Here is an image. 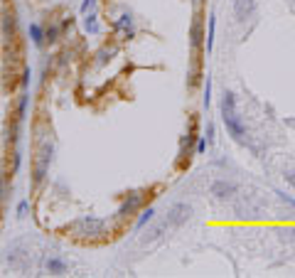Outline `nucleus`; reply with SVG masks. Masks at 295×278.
Returning a JSON list of instances; mask_svg holds the SVG:
<instances>
[{
	"label": "nucleus",
	"mask_w": 295,
	"mask_h": 278,
	"mask_svg": "<svg viewBox=\"0 0 295 278\" xmlns=\"http://www.w3.org/2000/svg\"><path fill=\"white\" fill-rule=\"evenodd\" d=\"M30 35H32V42H34L37 47L45 45V32H42L40 25H30Z\"/></svg>",
	"instance_id": "4468645a"
},
{
	"label": "nucleus",
	"mask_w": 295,
	"mask_h": 278,
	"mask_svg": "<svg viewBox=\"0 0 295 278\" xmlns=\"http://www.w3.org/2000/svg\"><path fill=\"white\" fill-rule=\"evenodd\" d=\"M69 231H71L74 239H79V242H96V239H103L106 236V222L94 217V214L79 217L69 226Z\"/></svg>",
	"instance_id": "f257e3e1"
},
{
	"label": "nucleus",
	"mask_w": 295,
	"mask_h": 278,
	"mask_svg": "<svg viewBox=\"0 0 295 278\" xmlns=\"http://www.w3.org/2000/svg\"><path fill=\"white\" fill-rule=\"evenodd\" d=\"M190 214H192V207H190V205L177 202V205L170 207V212H167V217H165V224H167V226H182L184 222L190 219Z\"/></svg>",
	"instance_id": "20e7f679"
},
{
	"label": "nucleus",
	"mask_w": 295,
	"mask_h": 278,
	"mask_svg": "<svg viewBox=\"0 0 295 278\" xmlns=\"http://www.w3.org/2000/svg\"><path fill=\"white\" fill-rule=\"evenodd\" d=\"M25 212H27V202H20V207H17V214H20V217H25Z\"/></svg>",
	"instance_id": "a878e982"
},
{
	"label": "nucleus",
	"mask_w": 295,
	"mask_h": 278,
	"mask_svg": "<svg viewBox=\"0 0 295 278\" xmlns=\"http://www.w3.org/2000/svg\"><path fill=\"white\" fill-rule=\"evenodd\" d=\"M276 194H278V197H280V200H283V202H285V205H290V207H293V209H295V200H293V197H288V194H285V192H276Z\"/></svg>",
	"instance_id": "412c9836"
},
{
	"label": "nucleus",
	"mask_w": 295,
	"mask_h": 278,
	"mask_svg": "<svg viewBox=\"0 0 295 278\" xmlns=\"http://www.w3.org/2000/svg\"><path fill=\"white\" fill-rule=\"evenodd\" d=\"M45 268H47L52 276H64V273H66V263H64L62 259H57V256L45 259Z\"/></svg>",
	"instance_id": "9b49d317"
},
{
	"label": "nucleus",
	"mask_w": 295,
	"mask_h": 278,
	"mask_svg": "<svg viewBox=\"0 0 295 278\" xmlns=\"http://www.w3.org/2000/svg\"><path fill=\"white\" fill-rule=\"evenodd\" d=\"M190 45H192L195 52H199L202 45H204V30H202V20H199V15H197V17L192 20V25H190Z\"/></svg>",
	"instance_id": "9d476101"
},
{
	"label": "nucleus",
	"mask_w": 295,
	"mask_h": 278,
	"mask_svg": "<svg viewBox=\"0 0 295 278\" xmlns=\"http://www.w3.org/2000/svg\"><path fill=\"white\" fill-rule=\"evenodd\" d=\"M153 217H155V209L153 207H148L143 214H140V219H138V224H135V229H143L148 222H153Z\"/></svg>",
	"instance_id": "dca6fc26"
},
{
	"label": "nucleus",
	"mask_w": 295,
	"mask_h": 278,
	"mask_svg": "<svg viewBox=\"0 0 295 278\" xmlns=\"http://www.w3.org/2000/svg\"><path fill=\"white\" fill-rule=\"evenodd\" d=\"M261 207H263V202H258V200H251V197H246V200H239V202H236V214H239L241 219H246V217H258Z\"/></svg>",
	"instance_id": "1a4fd4ad"
},
{
	"label": "nucleus",
	"mask_w": 295,
	"mask_h": 278,
	"mask_svg": "<svg viewBox=\"0 0 295 278\" xmlns=\"http://www.w3.org/2000/svg\"><path fill=\"white\" fill-rule=\"evenodd\" d=\"M214 32H216V17H214V13H212V15H209V32H207V52L214 50Z\"/></svg>",
	"instance_id": "ddd939ff"
},
{
	"label": "nucleus",
	"mask_w": 295,
	"mask_h": 278,
	"mask_svg": "<svg viewBox=\"0 0 295 278\" xmlns=\"http://www.w3.org/2000/svg\"><path fill=\"white\" fill-rule=\"evenodd\" d=\"M207 145H209V140H207V138H199V143H197V153H204Z\"/></svg>",
	"instance_id": "b1692460"
},
{
	"label": "nucleus",
	"mask_w": 295,
	"mask_h": 278,
	"mask_svg": "<svg viewBox=\"0 0 295 278\" xmlns=\"http://www.w3.org/2000/svg\"><path fill=\"white\" fill-rule=\"evenodd\" d=\"M253 15H256V0H234V17H236V22L244 25Z\"/></svg>",
	"instance_id": "0eeeda50"
},
{
	"label": "nucleus",
	"mask_w": 295,
	"mask_h": 278,
	"mask_svg": "<svg viewBox=\"0 0 295 278\" xmlns=\"http://www.w3.org/2000/svg\"><path fill=\"white\" fill-rule=\"evenodd\" d=\"M86 30H89V32H98V25H96V15H89V17H86Z\"/></svg>",
	"instance_id": "a211bd4d"
},
{
	"label": "nucleus",
	"mask_w": 295,
	"mask_h": 278,
	"mask_svg": "<svg viewBox=\"0 0 295 278\" xmlns=\"http://www.w3.org/2000/svg\"><path fill=\"white\" fill-rule=\"evenodd\" d=\"M212 194L216 197V200H231V197L239 192V187L234 185V182H227V180H216V182H212Z\"/></svg>",
	"instance_id": "6e6552de"
},
{
	"label": "nucleus",
	"mask_w": 295,
	"mask_h": 278,
	"mask_svg": "<svg viewBox=\"0 0 295 278\" xmlns=\"http://www.w3.org/2000/svg\"><path fill=\"white\" fill-rule=\"evenodd\" d=\"M49 163H52V145L47 140L40 143V153H37V160H34V187H40L47 177V170H49Z\"/></svg>",
	"instance_id": "f03ea898"
},
{
	"label": "nucleus",
	"mask_w": 295,
	"mask_h": 278,
	"mask_svg": "<svg viewBox=\"0 0 295 278\" xmlns=\"http://www.w3.org/2000/svg\"><path fill=\"white\" fill-rule=\"evenodd\" d=\"M3 30H5V35H8L10 39L15 37V15H13V13L5 15V20H3Z\"/></svg>",
	"instance_id": "2eb2a0df"
},
{
	"label": "nucleus",
	"mask_w": 295,
	"mask_h": 278,
	"mask_svg": "<svg viewBox=\"0 0 295 278\" xmlns=\"http://www.w3.org/2000/svg\"><path fill=\"white\" fill-rule=\"evenodd\" d=\"M209 94H212V79L207 76V89H204V106H207V108H209V101H212Z\"/></svg>",
	"instance_id": "6ab92c4d"
},
{
	"label": "nucleus",
	"mask_w": 295,
	"mask_h": 278,
	"mask_svg": "<svg viewBox=\"0 0 295 278\" xmlns=\"http://www.w3.org/2000/svg\"><path fill=\"white\" fill-rule=\"evenodd\" d=\"M96 5V0H84L82 3V13H89V8H94Z\"/></svg>",
	"instance_id": "393cba45"
},
{
	"label": "nucleus",
	"mask_w": 295,
	"mask_h": 278,
	"mask_svg": "<svg viewBox=\"0 0 295 278\" xmlns=\"http://www.w3.org/2000/svg\"><path fill=\"white\" fill-rule=\"evenodd\" d=\"M165 229H167V224H165V222H160L158 226L148 229V234H143V239H140V242H143V244H150V242H155V239H158V236H160Z\"/></svg>",
	"instance_id": "f8f14e48"
},
{
	"label": "nucleus",
	"mask_w": 295,
	"mask_h": 278,
	"mask_svg": "<svg viewBox=\"0 0 295 278\" xmlns=\"http://www.w3.org/2000/svg\"><path fill=\"white\" fill-rule=\"evenodd\" d=\"M221 121H224V126H227V131H229V136H231L234 140L244 143L246 128H244V123L239 121V113H221Z\"/></svg>",
	"instance_id": "39448f33"
},
{
	"label": "nucleus",
	"mask_w": 295,
	"mask_h": 278,
	"mask_svg": "<svg viewBox=\"0 0 295 278\" xmlns=\"http://www.w3.org/2000/svg\"><path fill=\"white\" fill-rule=\"evenodd\" d=\"M143 194H145V192H131V194H128V200H123V205L118 207V219H128V217L135 214V209H138L140 202H143Z\"/></svg>",
	"instance_id": "423d86ee"
},
{
	"label": "nucleus",
	"mask_w": 295,
	"mask_h": 278,
	"mask_svg": "<svg viewBox=\"0 0 295 278\" xmlns=\"http://www.w3.org/2000/svg\"><path fill=\"white\" fill-rule=\"evenodd\" d=\"M45 39H47V42H57V39H59V27L57 25H47L45 27Z\"/></svg>",
	"instance_id": "f3484780"
},
{
	"label": "nucleus",
	"mask_w": 295,
	"mask_h": 278,
	"mask_svg": "<svg viewBox=\"0 0 295 278\" xmlns=\"http://www.w3.org/2000/svg\"><path fill=\"white\" fill-rule=\"evenodd\" d=\"M133 22V17H131V13H126V15H121V20L116 22V27H126V25H131Z\"/></svg>",
	"instance_id": "aec40b11"
},
{
	"label": "nucleus",
	"mask_w": 295,
	"mask_h": 278,
	"mask_svg": "<svg viewBox=\"0 0 295 278\" xmlns=\"http://www.w3.org/2000/svg\"><path fill=\"white\" fill-rule=\"evenodd\" d=\"M195 3H197V5H199V3H202V0H195Z\"/></svg>",
	"instance_id": "bb28decb"
},
{
	"label": "nucleus",
	"mask_w": 295,
	"mask_h": 278,
	"mask_svg": "<svg viewBox=\"0 0 295 278\" xmlns=\"http://www.w3.org/2000/svg\"><path fill=\"white\" fill-rule=\"evenodd\" d=\"M283 177H285V182H288V185H290V187L295 190V173H290V170H285V173H283Z\"/></svg>",
	"instance_id": "4be33fe9"
},
{
	"label": "nucleus",
	"mask_w": 295,
	"mask_h": 278,
	"mask_svg": "<svg viewBox=\"0 0 295 278\" xmlns=\"http://www.w3.org/2000/svg\"><path fill=\"white\" fill-rule=\"evenodd\" d=\"M8 266L17 273H25L30 271V251L22 246V244H15L8 249Z\"/></svg>",
	"instance_id": "7ed1b4c3"
},
{
	"label": "nucleus",
	"mask_w": 295,
	"mask_h": 278,
	"mask_svg": "<svg viewBox=\"0 0 295 278\" xmlns=\"http://www.w3.org/2000/svg\"><path fill=\"white\" fill-rule=\"evenodd\" d=\"M5 197H8V194H5V182L0 180V209H3V202H5Z\"/></svg>",
	"instance_id": "5701e85b"
}]
</instances>
